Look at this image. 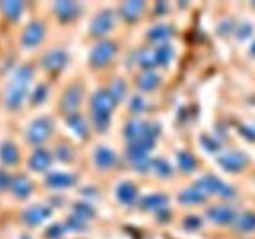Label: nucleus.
<instances>
[{"instance_id": "2f4dec72", "label": "nucleus", "mask_w": 255, "mask_h": 239, "mask_svg": "<svg viewBox=\"0 0 255 239\" xmlns=\"http://www.w3.org/2000/svg\"><path fill=\"white\" fill-rule=\"evenodd\" d=\"M110 94L114 97L115 101H120L125 96V94H126V85H125V82L122 80H116V81L112 82Z\"/></svg>"}, {"instance_id": "20e7f679", "label": "nucleus", "mask_w": 255, "mask_h": 239, "mask_svg": "<svg viewBox=\"0 0 255 239\" xmlns=\"http://www.w3.org/2000/svg\"><path fill=\"white\" fill-rule=\"evenodd\" d=\"M196 187H198L201 191L209 192V193H217L221 196L231 198L234 196V189L232 187L227 186L226 183L221 181L219 178L213 176H204L196 183Z\"/></svg>"}, {"instance_id": "c85d7f7f", "label": "nucleus", "mask_w": 255, "mask_h": 239, "mask_svg": "<svg viewBox=\"0 0 255 239\" xmlns=\"http://www.w3.org/2000/svg\"><path fill=\"white\" fill-rule=\"evenodd\" d=\"M173 56V49L169 45H162L154 52V61L158 65L168 64L169 60Z\"/></svg>"}, {"instance_id": "bb28decb", "label": "nucleus", "mask_w": 255, "mask_h": 239, "mask_svg": "<svg viewBox=\"0 0 255 239\" xmlns=\"http://www.w3.org/2000/svg\"><path fill=\"white\" fill-rule=\"evenodd\" d=\"M1 7L6 16L11 20H16L22 11V2L16 0H9V1H2Z\"/></svg>"}, {"instance_id": "7ed1b4c3", "label": "nucleus", "mask_w": 255, "mask_h": 239, "mask_svg": "<svg viewBox=\"0 0 255 239\" xmlns=\"http://www.w3.org/2000/svg\"><path fill=\"white\" fill-rule=\"evenodd\" d=\"M52 129H54L52 120L49 117H41V119L35 120L30 124L26 137L31 143H41L51 134Z\"/></svg>"}, {"instance_id": "de8ad7c7", "label": "nucleus", "mask_w": 255, "mask_h": 239, "mask_svg": "<svg viewBox=\"0 0 255 239\" xmlns=\"http://www.w3.org/2000/svg\"><path fill=\"white\" fill-rule=\"evenodd\" d=\"M252 52H253V54H255V42L253 44V46H252Z\"/></svg>"}, {"instance_id": "f3484780", "label": "nucleus", "mask_w": 255, "mask_h": 239, "mask_svg": "<svg viewBox=\"0 0 255 239\" xmlns=\"http://www.w3.org/2000/svg\"><path fill=\"white\" fill-rule=\"evenodd\" d=\"M143 5V1H139V0L125 2L124 6H122L121 9L122 16L126 20H128V21H133V20H136L137 17L139 16V14L142 12Z\"/></svg>"}, {"instance_id": "ddd939ff", "label": "nucleus", "mask_w": 255, "mask_h": 239, "mask_svg": "<svg viewBox=\"0 0 255 239\" xmlns=\"http://www.w3.org/2000/svg\"><path fill=\"white\" fill-rule=\"evenodd\" d=\"M51 214V211L46 207L34 206L31 208H27L22 214V218L29 224H39L47 218Z\"/></svg>"}, {"instance_id": "0eeeda50", "label": "nucleus", "mask_w": 255, "mask_h": 239, "mask_svg": "<svg viewBox=\"0 0 255 239\" xmlns=\"http://www.w3.org/2000/svg\"><path fill=\"white\" fill-rule=\"evenodd\" d=\"M153 144L154 139L142 136L141 138L131 142V144H129L128 147V156L131 157V159L133 162L138 161V159L141 158H144V157H146V153L153 147Z\"/></svg>"}, {"instance_id": "49530a36", "label": "nucleus", "mask_w": 255, "mask_h": 239, "mask_svg": "<svg viewBox=\"0 0 255 239\" xmlns=\"http://www.w3.org/2000/svg\"><path fill=\"white\" fill-rule=\"evenodd\" d=\"M242 132H243L248 138L255 139V128H252V127H244V128H242Z\"/></svg>"}, {"instance_id": "6ab92c4d", "label": "nucleus", "mask_w": 255, "mask_h": 239, "mask_svg": "<svg viewBox=\"0 0 255 239\" xmlns=\"http://www.w3.org/2000/svg\"><path fill=\"white\" fill-rule=\"evenodd\" d=\"M136 187L132 183H129V182L121 183L119 188H117V197H119L120 202L125 204L133 203L134 199H136Z\"/></svg>"}, {"instance_id": "473e14b6", "label": "nucleus", "mask_w": 255, "mask_h": 239, "mask_svg": "<svg viewBox=\"0 0 255 239\" xmlns=\"http://www.w3.org/2000/svg\"><path fill=\"white\" fill-rule=\"evenodd\" d=\"M75 213H76V216H79L80 218L86 221V219L91 218V217L94 216V209H92V207H90L89 204L86 203H77L76 206H75Z\"/></svg>"}, {"instance_id": "423d86ee", "label": "nucleus", "mask_w": 255, "mask_h": 239, "mask_svg": "<svg viewBox=\"0 0 255 239\" xmlns=\"http://www.w3.org/2000/svg\"><path fill=\"white\" fill-rule=\"evenodd\" d=\"M219 164L223 167L224 169L229 172H237L241 171L244 166L247 164V157L244 156L242 152H227V153L222 154L218 159Z\"/></svg>"}, {"instance_id": "b1692460", "label": "nucleus", "mask_w": 255, "mask_h": 239, "mask_svg": "<svg viewBox=\"0 0 255 239\" xmlns=\"http://www.w3.org/2000/svg\"><path fill=\"white\" fill-rule=\"evenodd\" d=\"M236 227L241 232H252L255 229V213L247 212L236 219Z\"/></svg>"}, {"instance_id": "58836bf2", "label": "nucleus", "mask_w": 255, "mask_h": 239, "mask_svg": "<svg viewBox=\"0 0 255 239\" xmlns=\"http://www.w3.org/2000/svg\"><path fill=\"white\" fill-rule=\"evenodd\" d=\"M56 156L61 161H69L71 158V151H70L69 147L59 146L56 148Z\"/></svg>"}, {"instance_id": "09e8293b", "label": "nucleus", "mask_w": 255, "mask_h": 239, "mask_svg": "<svg viewBox=\"0 0 255 239\" xmlns=\"http://www.w3.org/2000/svg\"><path fill=\"white\" fill-rule=\"evenodd\" d=\"M21 239H30L29 237H24V238H21Z\"/></svg>"}, {"instance_id": "cd10ccee", "label": "nucleus", "mask_w": 255, "mask_h": 239, "mask_svg": "<svg viewBox=\"0 0 255 239\" xmlns=\"http://www.w3.org/2000/svg\"><path fill=\"white\" fill-rule=\"evenodd\" d=\"M144 123H142L139 120H133V121L128 122L125 129V134L131 141H136V139L141 138L142 133H143Z\"/></svg>"}, {"instance_id": "ea45409f", "label": "nucleus", "mask_w": 255, "mask_h": 239, "mask_svg": "<svg viewBox=\"0 0 255 239\" xmlns=\"http://www.w3.org/2000/svg\"><path fill=\"white\" fill-rule=\"evenodd\" d=\"M184 226L188 229H192V231H193V229H198L199 227L202 226V221L198 217H188V218L186 219V222H184Z\"/></svg>"}, {"instance_id": "4c0bfd02", "label": "nucleus", "mask_w": 255, "mask_h": 239, "mask_svg": "<svg viewBox=\"0 0 255 239\" xmlns=\"http://www.w3.org/2000/svg\"><path fill=\"white\" fill-rule=\"evenodd\" d=\"M62 233H64V228L61 226H59V224H54V226H51L47 229L46 236L50 239H59L62 236Z\"/></svg>"}, {"instance_id": "4be33fe9", "label": "nucleus", "mask_w": 255, "mask_h": 239, "mask_svg": "<svg viewBox=\"0 0 255 239\" xmlns=\"http://www.w3.org/2000/svg\"><path fill=\"white\" fill-rule=\"evenodd\" d=\"M204 198H206L204 192L201 191L198 187L186 189L179 196V201L182 203H201V202L204 201Z\"/></svg>"}, {"instance_id": "a211bd4d", "label": "nucleus", "mask_w": 255, "mask_h": 239, "mask_svg": "<svg viewBox=\"0 0 255 239\" xmlns=\"http://www.w3.org/2000/svg\"><path fill=\"white\" fill-rule=\"evenodd\" d=\"M75 183V177L66 173H51L47 176L46 184L54 188H61V187L72 186Z\"/></svg>"}, {"instance_id": "f8f14e48", "label": "nucleus", "mask_w": 255, "mask_h": 239, "mask_svg": "<svg viewBox=\"0 0 255 239\" xmlns=\"http://www.w3.org/2000/svg\"><path fill=\"white\" fill-rule=\"evenodd\" d=\"M82 97V90L79 86H72L65 92L64 97L61 101V107L65 111L72 112L77 106H79L80 101Z\"/></svg>"}, {"instance_id": "c756f323", "label": "nucleus", "mask_w": 255, "mask_h": 239, "mask_svg": "<svg viewBox=\"0 0 255 239\" xmlns=\"http://www.w3.org/2000/svg\"><path fill=\"white\" fill-rule=\"evenodd\" d=\"M67 123L69 126L76 132L80 136H84L86 133V124H85V121L82 120V117L77 114H71L69 117H67Z\"/></svg>"}, {"instance_id": "e433bc0d", "label": "nucleus", "mask_w": 255, "mask_h": 239, "mask_svg": "<svg viewBox=\"0 0 255 239\" xmlns=\"http://www.w3.org/2000/svg\"><path fill=\"white\" fill-rule=\"evenodd\" d=\"M46 94H47L46 87H45L44 85H39V86L36 87V90L34 91V94H32V97H31L32 102L37 104V102L44 101L45 97H46Z\"/></svg>"}, {"instance_id": "393cba45", "label": "nucleus", "mask_w": 255, "mask_h": 239, "mask_svg": "<svg viewBox=\"0 0 255 239\" xmlns=\"http://www.w3.org/2000/svg\"><path fill=\"white\" fill-rule=\"evenodd\" d=\"M159 77L154 74L153 71H146L139 76L138 79V86L139 89H142L143 91H151L154 87L158 85Z\"/></svg>"}, {"instance_id": "f704fd0d", "label": "nucleus", "mask_w": 255, "mask_h": 239, "mask_svg": "<svg viewBox=\"0 0 255 239\" xmlns=\"http://www.w3.org/2000/svg\"><path fill=\"white\" fill-rule=\"evenodd\" d=\"M139 64L143 67H146V69L152 67L156 64V61H154V54H151L149 51L141 52V55H139Z\"/></svg>"}, {"instance_id": "9b49d317", "label": "nucleus", "mask_w": 255, "mask_h": 239, "mask_svg": "<svg viewBox=\"0 0 255 239\" xmlns=\"http://www.w3.org/2000/svg\"><path fill=\"white\" fill-rule=\"evenodd\" d=\"M207 216L212 219L216 223H221V224H227L231 223L236 219V212L233 211L229 207H213V208L209 209L207 212Z\"/></svg>"}, {"instance_id": "7c9ffc66", "label": "nucleus", "mask_w": 255, "mask_h": 239, "mask_svg": "<svg viewBox=\"0 0 255 239\" xmlns=\"http://www.w3.org/2000/svg\"><path fill=\"white\" fill-rule=\"evenodd\" d=\"M178 163L179 167H181L184 172L193 171L194 167H196V161H194L193 157L189 153H187V152H181V153H178Z\"/></svg>"}, {"instance_id": "c03bdc74", "label": "nucleus", "mask_w": 255, "mask_h": 239, "mask_svg": "<svg viewBox=\"0 0 255 239\" xmlns=\"http://www.w3.org/2000/svg\"><path fill=\"white\" fill-rule=\"evenodd\" d=\"M10 184V178L9 176H7L5 172L0 171V191H2V189L6 188L7 186Z\"/></svg>"}, {"instance_id": "dca6fc26", "label": "nucleus", "mask_w": 255, "mask_h": 239, "mask_svg": "<svg viewBox=\"0 0 255 239\" xmlns=\"http://www.w3.org/2000/svg\"><path fill=\"white\" fill-rule=\"evenodd\" d=\"M11 189L17 197L25 198L31 193L32 186L29 179L24 176H17L11 179Z\"/></svg>"}, {"instance_id": "37998d69", "label": "nucleus", "mask_w": 255, "mask_h": 239, "mask_svg": "<svg viewBox=\"0 0 255 239\" xmlns=\"http://www.w3.org/2000/svg\"><path fill=\"white\" fill-rule=\"evenodd\" d=\"M134 166H136V168L139 169V171H146L149 167V161L144 157V158H141L138 159V161L134 162Z\"/></svg>"}, {"instance_id": "5701e85b", "label": "nucleus", "mask_w": 255, "mask_h": 239, "mask_svg": "<svg viewBox=\"0 0 255 239\" xmlns=\"http://www.w3.org/2000/svg\"><path fill=\"white\" fill-rule=\"evenodd\" d=\"M173 30L168 25H157V26L152 27L148 32V39L151 41H163L168 37L172 36Z\"/></svg>"}, {"instance_id": "a19ab883", "label": "nucleus", "mask_w": 255, "mask_h": 239, "mask_svg": "<svg viewBox=\"0 0 255 239\" xmlns=\"http://www.w3.org/2000/svg\"><path fill=\"white\" fill-rule=\"evenodd\" d=\"M203 144L208 151H217L219 148V142H217L216 139L213 138H204L203 139Z\"/></svg>"}, {"instance_id": "a878e982", "label": "nucleus", "mask_w": 255, "mask_h": 239, "mask_svg": "<svg viewBox=\"0 0 255 239\" xmlns=\"http://www.w3.org/2000/svg\"><path fill=\"white\" fill-rule=\"evenodd\" d=\"M167 202V197L163 194H152L144 197L141 201V207L144 209H161Z\"/></svg>"}, {"instance_id": "72a5a7b5", "label": "nucleus", "mask_w": 255, "mask_h": 239, "mask_svg": "<svg viewBox=\"0 0 255 239\" xmlns=\"http://www.w3.org/2000/svg\"><path fill=\"white\" fill-rule=\"evenodd\" d=\"M152 166L156 169L157 173L161 174V176H168L172 172L171 166H169L164 159H154V161L152 162Z\"/></svg>"}, {"instance_id": "c9c22d12", "label": "nucleus", "mask_w": 255, "mask_h": 239, "mask_svg": "<svg viewBox=\"0 0 255 239\" xmlns=\"http://www.w3.org/2000/svg\"><path fill=\"white\" fill-rule=\"evenodd\" d=\"M67 227H69L71 231H82V229L85 228V219L80 218L79 216L75 214L74 217H71V218L69 219Z\"/></svg>"}, {"instance_id": "aec40b11", "label": "nucleus", "mask_w": 255, "mask_h": 239, "mask_svg": "<svg viewBox=\"0 0 255 239\" xmlns=\"http://www.w3.org/2000/svg\"><path fill=\"white\" fill-rule=\"evenodd\" d=\"M0 158L6 164L16 163L17 158H19L16 146L14 143H11V142H4L0 146Z\"/></svg>"}, {"instance_id": "2eb2a0df", "label": "nucleus", "mask_w": 255, "mask_h": 239, "mask_svg": "<svg viewBox=\"0 0 255 239\" xmlns=\"http://www.w3.org/2000/svg\"><path fill=\"white\" fill-rule=\"evenodd\" d=\"M50 162H51V157H50L49 152L39 148L34 152V154L30 158V167L35 171H44L49 167Z\"/></svg>"}, {"instance_id": "a18cd8bd", "label": "nucleus", "mask_w": 255, "mask_h": 239, "mask_svg": "<svg viewBox=\"0 0 255 239\" xmlns=\"http://www.w3.org/2000/svg\"><path fill=\"white\" fill-rule=\"evenodd\" d=\"M251 32H252L251 26H249L248 24H244L243 26H242L241 29H239L238 34H239V36H241V37H247L249 34H251Z\"/></svg>"}, {"instance_id": "39448f33", "label": "nucleus", "mask_w": 255, "mask_h": 239, "mask_svg": "<svg viewBox=\"0 0 255 239\" xmlns=\"http://www.w3.org/2000/svg\"><path fill=\"white\" fill-rule=\"evenodd\" d=\"M116 51V45L110 40H105L97 44L91 52V62L95 66H104L106 65Z\"/></svg>"}, {"instance_id": "f03ea898", "label": "nucleus", "mask_w": 255, "mask_h": 239, "mask_svg": "<svg viewBox=\"0 0 255 239\" xmlns=\"http://www.w3.org/2000/svg\"><path fill=\"white\" fill-rule=\"evenodd\" d=\"M114 97L111 96L110 91L101 90L94 95L91 101L92 106V117L94 122L100 131H105L110 124V114L115 105Z\"/></svg>"}, {"instance_id": "9d476101", "label": "nucleus", "mask_w": 255, "mask_h": 239, "mask_svg": "<svg viewBox=\"0 0 255 239\" xmlns=\"http://www.w3.org/2000/svg\"><path fill=\"white\" fill-rule=\"evenodd\" d=\"M114 24V14L111 10H104L100 12L91 25V32L94 35H102L109 31Z\"/></svg>"}, {"instance_id": "412c9836", "label": "nucleus", "mask_w": 255, "mask_h": 239, "mask_svg": "<svg viewBox=\"0 0 255 239\" xmlns=\"http://www.w3.org/2000/svg\"><path fill=\"white\" fill-rule=\"evenodd\" d=\"M95 161L101 168H109L115 163V153L107 147H100L95 153Z\"/></svg>"}, {"instance_id": "6e6552de", "label": "nucleus", "mask_w": 255, "mask_h": 239, "mask_svg": "<svg viewBox=\"0 0 255 239\" xmlns=\"http://www.w3.org/2000/svg\"><path fill=\"white\" fill-rule=\"evenodd\" d=\"M67 61L66 52L62 50H52L42 57V66L47 71H59Z\"/></svg>"}, {"instance_id": "79ce46f5", "label": "nucleus", "mask_w": 255, "mask_h": 239, "mask_svg": "<svg viewBox=\"0 0 255 239\" xmlns=\"http://www.w3.org/2000/svg\"><path fill=\"white\" fill-rule=\"evenodd\" d=\"M144 107V104L143 101H142L141 97H133V100H132L131 102V109L132 111L137 112V111H142Z\"/></svg>"}, {"instance_id": "f257e3e1", "label": "nucleus", "mask_w": 255, "mask_h": 239, "mask_svg": "<svg viewBox=\"0 0 255 239\" xmlns=\"http://www.w3.org/2000/svg\"><path fill=\"white\" fill-rule=\"evenodd\" d=\"M32 77V69L27 65L19 67L5 92V104L10 109H16L24 100L27 91V84Z\"/></svg>"}, {"instance_id": "1a4fd4ad", "label": "nucleus", "mask_w": 255, "mask_h": 239, "mask_svg": "<svg viewBox=\"0 0 255 239\" xmlns=\"http://www.w3.org/2000/svg\"><path fill=\"white\" fill-rule=\"evenodd\" d=\"M44 36V26L40 21H32L27 25L22 34V44L25 46H34L39 44Z\"/></svg>"}, {"instance_id": "4468645a", "label": "nucleus", "mask_w": 255, "mask_h": 239, "mask_svg": "<svg viewBox=\"0 0 255 239\" xmlns=\"http://www.w3.org/2000/svg\"><path fill=\"white\" fill-rule=\"evenodd\" d=\"M55 12L61 20H70L79 12V6L74 1H57L55 2Z\"/></svg>"}]
</instances>
